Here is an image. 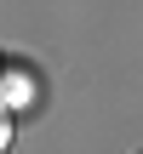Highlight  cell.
Returning a JSON list of instances; mask_svg holds the SVG:
<instances>
[]
</instances>
